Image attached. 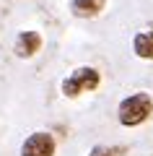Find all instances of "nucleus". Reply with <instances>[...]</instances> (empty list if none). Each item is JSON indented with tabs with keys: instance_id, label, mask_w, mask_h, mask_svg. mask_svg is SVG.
Listing matches in <instances>:
<instances>
[{
	"instance_id": "obj_6",
	"label": "nucleus",
	"mask_w": 153,
	"mask_h": 156,
	"mask_svg": "<svg viewBox=\"0 0 153 156\" xmlns=\"http://www.w3.org/2000/svg\"><path fill=\"white\" fill-rule=\"evenodd\" d=\"M132 50L143 60H153V29H143L132 37Z\"/></svg>"
},
{
	"instance_id": "obj_2",
	"label": "nucleus",
	"mask_w": 153,
	"mask_h": 156,
	"mask_svg": "<svg viewBox=\"0 0 153 156\" xmlns=\"http://www.w3.org/2000/svg\"><path fill=\"white\" fill-rule=\"evenodd\" d=\"M99 83H101V73H99L96 68H91V65H81L68 78H62L60 89H62V94H65L68 99H75V96L86 94V91H96Z\"/></svg>"
},
{
	"instance_id": "obj_1",
	"label": "nucleus",
	"mask_w": 153,
	"mask_h": 156,
	"mask_svg": "<svg viewBox=\"0 0 153 156\" xmlns=\"http://www.w3.org/2000/svg\"><path fill=\"white\" fill-rule=\"evenodd\" d=\"M153 115V96L148 91H137V94H130L120 101L117 107V117L125 128H135V125H143L148 117Z\"/></svg>"
},
{
	"instance_id": "obj_5",
	"label": "nucleus",
	"mask_w": 153,
	"mask_h": 156,
	"mask_svg": "<svg viewBox=\"0 0 153 156\" xmlns=\"http://www.w3.org/2000/svg\"><path fill=\"white\" fill-rule=\"evenodd\" d=\"M106 0H70V11L78 18H93L104 11Z\"/></svg>"
},
{
	"instance_id": "obj_3",
	"label": "nucleus",
	"mask_w": 153,
	"mask_h": 156,
	"mask_svg": "<svg viewBox=\"0 0 153 156\" xmlns=\"http://www.w3.org/2000/svg\"><path fill=\"white\" fill-rule=\"evenodd\" d=\"M55 148H57V143L52 138V133L39 130V133H31L23 140L21 156H55Z\"/></svg>"
},
{
	"instance_id": "obj_7",
	"label": "nucleus",
	"mask_w": 153,
	"mask_h": 156,
	"mask_svg": "<svg viewBox=\"0 0 153 156\" xmlns=\"http://www.w3.org/2000/svg\"><path fill=\"white\" fill-rule=\"evenodd\" d=\"M122 154H125V148H120V146H93L88 151V156H122Z\"/></svg>"
},
{
	"instance_id": "obj_4",
	"label": "nucleus",
	"mask_w": 153,
	"mask_h": 156,
	"mask_svg": "<svg viewBox=\"0 0 153 156\" xmlns=\"http://www.w3.org/2000/svg\"><path fill=\"white\" fill-rule=\"evenodd\" d=\"M42 50V34L39 31H21L16 37V44H13V52H16L18 57H23V60H29V57H34L37 52Z\"/></svg>"
}]
</instances>
